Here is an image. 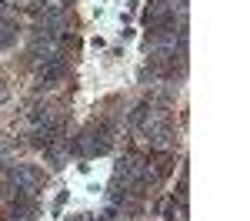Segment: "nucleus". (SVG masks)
<instances>
[{"mask_svg":"<svg viewBox=\"0 0 250 221\" xmlns=\"http://www.w3.org/2000/svg\"><path fill=\"white\" fill-rule=\"evenodd\" d=\"M70 221H100V218H94V215H77V218H70Z\"/></svg>","mask_w":250,"mask_h":221,"instance_id":"nucleus-1","label":"nucleus"}]
</instances>
